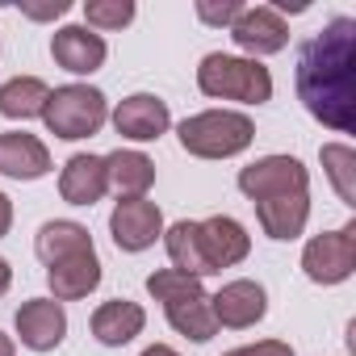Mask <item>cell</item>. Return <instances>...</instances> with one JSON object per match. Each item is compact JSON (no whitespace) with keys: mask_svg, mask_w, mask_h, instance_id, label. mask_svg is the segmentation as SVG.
Returning a JSON list of instances; mask_svg holds the SVG:
<instances>
[{"mask_svg":"<svg viewBox=\"0 0 356 356\" xmlns=\"http://www.w3.org/2000/svg\"><path fill=\"white\" fill-rule=\"evenodd\" d=\"M298 97L310 118L352 134L356 130V22L335 17L298 51Z\"/></svg>","mask_w":356,"mask_h":356,"instance_id":"1","label":"cell"},{"mask_svg":"<svg viewBox=\"0 0 356 356\" xmlns=\"http://www.w3.org/2000/svg\"><path fill=\"white\" fill-rule=\"evenodd\" d=\"M197 88L214 101H239V105H264L273 101V76L260 59H239V55H206L197 67Z\"/></svg>","mask_w":356,"mask_h":356,"instance_id":"2","label":"cell"},{"mask_svg":"<svg viewBox=\"0 0 356 356\" xmlns=\"http://www.w3.org/2000/svg\"><path fill=\"white\" fill-rule=\"evenodd\" d=\"M181 134V147L197 159H231L239 151L252 147L256 138V126L248 113H235V109H206V113H193L176 126Z\"/></svg>","mask_w":356,"mask_h":356,"instance_id":"3","label":"cell"},{"mask_svg":"<svg viewBox=\"0 0 356 356\" xmlns=\"http://www.w3.org/2000/svg\"><path fill=\"white\" fill-rule=\"evenodd\" d=\"M109 118V101L101 88H88V84H63L47 97L42 105V122L55 138H67V143H80V138H92Z\"/></svg>","mask_w":356,"mask_h":356,"instance_id":"4","label":"cell"},{"mask_svg":"<svg viewBox=\"0 0 356 356\" xmlns=\"http://www.w3.org/2000/svg\"><path fill=\"white\" fill-rule=\"evenodd\" d=\"M302 273L314 285H339L356 273V222L323 231L302 248Z\"/></svg>","mask_w":356,"mask_h":356,"instance_id":"5","label":"cell"},{"mask_svg":"<svg viewBox=\"0 0 356 356\" xmlns=\"http://www.w3.org/2000/svg\"><path fill=\"white\" fill-rule=\"evenodd\" d=\"M239 193L252 206L268 197H285V193H310V172L293 155H264L239 172Z\"/></svg>","mask_w":356,"mask_h":356,"instance_id":"6","label":"cell"},{"mask_svg":"<svg viewBox=\"0 0 356 356\" xmlns=\"http://www.w3.org/2000/svg\"><path fill=\"white\" fill-rule=\"evenodd\" d=\"M109 235L118 252H147L163 235V210L147 197H122L109 214Z\"/></svg>","mask_w":356,"mask_h":356,"instance_id":"7","label":"cell"},{"mask_svg":"<svg viewBox=\"0 0 356 356\" xmlns=\"http://www.w3.org/2000/svg\"><path fill=\"white\" fill-rule=\"evenodd\" d=\"M231 38H235L239 51H248L252 59H260V55H277V51L289 47V26H285V17L273 5H256V9H243L235 17Z\"/></svg>","mask_w":356,"mask_h":356,"instance_id":"8","label":"cell"},{"mask_svg":"<svg viewBox=\"0 0 356 356\" xmlns=\"http://www.w3.org/2000/svg\"><path fill=\"white\" fill-rule=\"evenodd\" d=\"M210 310H214V323L218 327H231V331H243V327H256L268 310V293L260 281H227L214 298H210Z\"/></svg>","mask_w":356,"mask_h":356,"instance_id":"9","label":"cell"},{"mask_svg":"<svg viewBox=\"0 0 356 356\" xmlns=\"http://www.w3.org/2000/svg\"><path fill=\"white\" fill-rule=\"evenodd\" d=\"M13 327H17V335H22V343L30 352H55L63 343V335H67L63 302H55V298H30V302H22Z\"/></svg>","mask_w":356,"mask_h":356,"instance_id":"10","label":"cell"},{"mask_svg":"<svg viewBox=\"0 0 356 356\" xmlns=\"http://www.w3.org/2000/svg\"><path fill=\"white\" fill-rule=\"evenodd\" d=\"M113 118V130L130 143H155L168 126H172V113H168V101L151 97V92H134L126 101H118V109L109 113Z\"/></svg>","mask_w":356,"mask_h":356,"instance_id":"11","label":"cell"},{"mask_svg":"<svg viewBox=\"0 0 356 356\" xmlns=\"http://www.w3.org/2000/svg\"><path fill=\"white\" fill-rule=\"evenodd\" d=\"M197 227H202V252H206V260H210V273H222V268H235V264L248 260L252 235L243 231L239 218L214 214V218H206V222H197Z\"/></svg>","mask_w":356,"mask_h":356,"instance_id":"12","label":"cell"},{"mask_svg":"<svg viewBox=\"0 0 356 356\" xmlns=\"http://www.w3.org/2000/svg\"><path fill=\"white\" fill-rule=\"evenodd\" d=\"M51 55H55V63H59L63 72H72V76H92V72H101L109 47H105V38L92 34L88 26H63V30H55V38H51Z\"/></svg>","mask_w":356,"mask_h":356,"instance_id":"13","label":"cell"},{"mask_svg":"<svg viewBox=\"0 0 356 356\" xmlns=\"http://www.w3.org/2000/svg\"><path fill=\"white\" fill-rule=\"evenodd\" d=\"M109 189V176H105V155H72L59 172V197L67 206H97Z\"/></svg>","mask_w":356,"mask_h":356,"instance_id":"14","label":"cell"},{"mask_svg":"<svg viewBox=\"0 0 356 356\" xmlns=\"http://www.w3.org/2000/svg\"><path fill=\"white\" fill-rule=\"evenodd\" d=\"M47 172H51V151L42 138H34L26 130L0 134V176H9V181H38Z\"/></svg>","mask_w":356,"mask_h":356,"instance_id":"15","label":"cell"},{"mask_svg":"<svg viewBox=\"0 0 356 356\" xmlns=\"http://www.w3.org/2000/svg\"><path fill=\"white\" fill-rule=\"evenodd\" d=\"M47 285H51L55 302H80V298H88V293L101 285L97 248H92V252H76V256L51 264V268H47Z\"/></svg>","mask_w":356,"mask_h":356,"instance_id":"16","label":"cell"},{"mask_svg":"<svg viewBox=\"0 0 356 356\" xmlns=\"http://www.w3.org/2000/svg\"><path fill=\"white\" fill-rule=\"evenodd\" d=\"M256 218L264 227L268 239H298L310 222V193H285V197H268V202H256Z\"/></svg>","mask_w":356,"mask_h":356,"instance_id":"17","label":"cell"},{"mask_svg":"<svg viewBox=\"0 0 356 356\" xmlns=\"http://www.w3.org/2000/svg\"><path fill=\"white\" fill-rule=\"evenodd\" d=\"M143 327H147V314H143L138 302L113 298V302H101V306L92 310V335H97V343H105V348L130 343L134 335H143Z\"/></svg>","mask_w":356,"mask_h":356,"instance_id":"18","label":"cell"},{"mask_svg":"<svg viewBox=\"0 0 356 356\" xmlns=\"http://www.w3.org/2000/svg\"><path fill=\"white\" fill-rule=\"evenodd\" d=\"M163 248H168V260H172V268L176 273H189V277H210V260H206V252H202V227L197 222H189V218H181V222H172L168 231H163Z\"/></svg>","mask_w":356,"mask_h":356,"instance_id":"19","label":"cell"},{"mask_svg":"<svg viewBox=\"0 0 356 356\" xmlns=\"http://www.w3.org/2000/svg\"><path fill=\"white\" fill-rule=\"evenodd\" d=\"M105 176L118 197H143L155 185V163L143 151H113L105 155Z\"/></svg>","mask_w":356,"mask_h":356,"instance_id":"20","label":"cell"},{"mask_svg":"<svg viewBox=\"0 0 356 356\" xmlns=\"http://www.w3.org/2000/svg\"><path fill=\"white\" fill-rule=\"evenodd\" d=\"M34 252H38V260L51 268V264H59V260H67V256H76V252H92V235H88V227H80V222L55 218V222H42V231H38V239H34Z\"/></svg>","mask_w":356,"mask_h":356,"instance_id":"21","label":"cell"},{"mask_svg":"<svg viewBox=\"0 0 356 356\" xmlns=\"http://www.w3.org/2000/svg\"><path fill=\"white\" fill-rule=\"evenodd\" d=\"M47 97H51V88L38 76H13V80L0 84V118H9V122L42 118Z\"/></svg>","mask_w":356,"mask_h":356,"instance_id":"22","label":"cell"},{"mask_svg":"<svg viewBox=\"0 0 356 356\" xmlns=\"http://www.w3.org/2000/svg\"><path fill=\"white\" fill-rule=\"evenodd\" d=\"M163 310H168L172 331H181V335L193 339V343H206V339H214V331H218L206 293H197V298H189V302H176V306H163Z\"/></svg>","mask_w":356,"mask_h":356,"instance_id":"23","label":"cell"},{"mask_svg":"<svg viewBox=\"0 0 356 356\" xmlns=\"http://www.w3.org/2000/svg\"><path fill=\"white\" fill-rule=\"evenodd\" d=\"M318 159H323V168H327V176H331L339 202L352 210V206H356V151H352L348 143H327V147L318 151Z\"/></svg>","mask_w":356,"mask_h":356,"instance_id":"24","label":"cell"},{"mask_svg":"<svg viewBox=\"0 0 356 356\" xmlns=\"http://www.w3.org/2000/svg\"><path fill=\"white\" fill-rule=\"evenodd\" d=\"M147 293H151L155 302H163V306H176V302H189V298H197V293H206V289H202V281L189 277V273L159 268V273L147 277Z\"/></svg>","mask_w":356,"mask_h":356,"instance_id":"25","label":"cell"},{"mask_svg":"<svg viewBox=\"0 0 356 356\" xmlns=\"http://www.w3.org/2000/svg\"><path fill=\"white\" fill-rule=\"evenodd\" d=\"M84 22L88 30H122L134 22V0H88L84 5Z\"/></svg>","mask_w":356,"mask_h":356,"instance_id":"26","label":"cell"},{"mask_svg":"<svg viewBox=\"0 0 356 356\" xmlns=\"http://www.w3.org/2000/svg\"><path fill=\"white\" fill-rule=\"evenodd\" d=\"M243 9L248 5H239V0H222V5H214V0H197V17L206 26H235V17Z\"/></svg>","mask_w":356,"mask_h":356,"instance_id":"27","label":"cell"},{"mask_svg":"<svg viewBox=\"0 0 356 356\" xmlns=\"http://www.w3.org/2000/svg\"><path fill=\"white\" fill-rule=\"evenodd\" d=\"M72 5H67V0H55V5H26L22 13L26 17H34V22H51V17H63Z\"/></svg>","mask_w":356,"mask_h":356,"instance_id":"28","label":"cell"},{"mask_svg":"<svg viewBox=\"0 0 356 356\" xmlns=\"http://www.w3.org/2000/svg\"><path fill=\"white\" fill-rule=\"evenodd\" d=\"M248 356H293V348L285 339H260V343L248 348Z\"/></svg>","mask_w":356,"mask_h":356,"instance_id":"29","label":"cell"},{"mask_svg":"<svg viewBox=\"0 0 356 356\" xmlns=\"http://www.w3.org/2000/svg\"><path fill=\"white\" fill-rule=\"evenodd\" d=\"M9 227H13V202H9L5 193H0V239L9 235Z\"/></svg>","mask_w":356,"mask_h":356,"instance_id":"30","label":"cell"},{"mask_svg":"<svg viewBox=\"0 0 356 356\" xmlns=\"http://www.w3.org/2000/svg\"><path fill=\"white\" fill-rule=\"evenodd\" d=\"M9 285H13V268H9V260L0 256V298L9 293Z\"/></svg>","mask_w":356,"mask_h":356,"instance_id":"31","label":"cell"},{"mask_svg":"<svg viewBox=\"0 0 356 356\" xmlns=\"http://www.w3.org/2000/svg\"><path fill=\"white\" fill-rule=\"evenodd\" d=\"M143 356H181V352L168 348V343H151V348H143Z\"/></svg>","mask_w":356,"mask_h":356,"instance_id":"32","label":"cell"},{"mask_svg":"<svg viewBox=\"0 0 356 356\" xmlns=\"http://www.w3.org/2000/svg\"><path fill=\"white\" fill-rule=\"evenodd\" d=\"M13 352H17V348H13V339H9L5 331H0V356H13Z\"/></svg>","mask_w":356,"mask_h":356,"instance_id":"33","label":"cell"},{"mask_svg":"<svg viewBox=\"0 0 356 356\" xmlns=\"http://www.w3.org/2000/svg\"><path fill=\"white\" fill-rule=\"evenodd\" d=\"M222 356H248V348H231V352H222Z\"/></svg>","mask_w":356,"mask_h":356,"instance_id":"34","label":"cell"}]
</instances>
